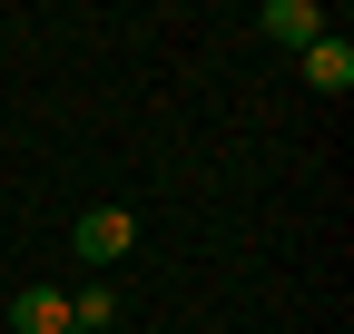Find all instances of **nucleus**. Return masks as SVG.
I'll return each instance as SVG.
<instances>
[{
	"label": "nucleus",
	"mask_w": 354,
	"mask_h": 334,
	"mask_svg": "<svg viewBox=\"0 0 354 334\" xmlns=\"http://www.w3.org/2000/svg\"><path fill=\"white\" fill-rule=\"evenodd\" d=\"M10 324L20 334H59L69 324V295H59V285H20V295H10Z\"/></svg>",
	"instance_id": "7ed1b4c3"
},
{
	"label": "nucleus",
	"mask_w": 354,
	"mask_h": 334,
	"mask_svg": "<svg viewBox=\"0 0 354 334\" xmlns=\"http://www.w3.org/2000/svg\"><path fill=\"white\" fill-rule=\"evenodd\" d=\"M59 334H79V324H59Z\"/></svg>",
	"instance_id": "423d86ee"
},
{
	"label": "nucleus",
	"mask_w": 354,
	"mask_h": 334,
	"mask_svg": "<svg viewBox=\"0 0 354 334\" xmlns=\"http://www.w3.org/2000/svg\"><path fill=\"white\" fill-rule=\"evenodd\" d=\"M69 246H79V266H118L128 246H138V217H128V206H88L69 226Z\"/></svg>",
	"instance_id": "f257e3e1"
},
{
	"label": "nucleus",
	"mask_w": 354,
	"mask_h": 334,
	"mask_svg": "<svg viewBox=\"0 0 354 334\" xmlns=\"http://www.w3.org/2000/svg\"><path fill=\"white\" fill-rule=\"evenodd\" d=\"M69 324L79 334H109L118 324V295H109V285H79V295H69Z\"/></svg>",
	"instance_id": "39448f33"
},
{
	"label": "nucleus",
	"mask_w": 354,
	"mask_h": 334,
	"mask_svg": "<svg viewBox=\"0 0 354 334\" xmlns=\"http://www.w3.org/2000/svg\"><path fill=\"white\" fill-rule=\"evenodd\" d=\"M305 79H315L325 99H344L354 89V39H315V50H305Z\"/></svg>",
	"instance_id": "20e7f679"
},
{
	"label": "nucleus",
	"mask_w": 354,
	"mask_h": 334,
	"mask_svg": "<svg viewBox=\"0 0 354 334\" xmlns=\"http://www.w3.org/2000/svg\"><path fill=\"white\" fill-rule=\"evenodd\" d=\"M256 30L266 39H276V50H315V39H325V10H315V0H266V10H256Z\"/></svg>",
	"instance_id": "f03ea898"
}]
</instances>
